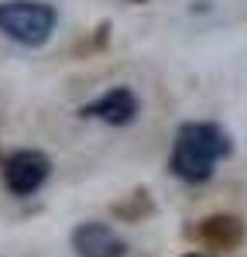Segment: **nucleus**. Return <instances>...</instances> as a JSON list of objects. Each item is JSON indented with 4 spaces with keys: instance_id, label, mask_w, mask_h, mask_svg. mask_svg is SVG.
I'll return each instance as SVG.
<instances>
[{
    "instance_id": "1",
    "label": "nucleus",
    "mask_w": 247,
    "mask_h": 257,
    "mask_svg": "<svg viewBox=\"0 0 247 257\" xmlns=\"http://www.w3.org/2000/svg\"><path fill=\"white\" fill-rule=\"evenodd\" d=\"M230 155V134L220 123H182L172 148V172L182 182H206L213 165Z\"/></svg>"
},
{
    "instance_id": "2",
    "label": "nucleus",
    "mask_w": 247,
    "mask_h": 257,
    "mask_svg": "<svg viewBox=\"0 0 247 257\" xmlns=\"http://www.w3.org/2000/svg\"><path fill=\"white\" fill-rule=\"evenodd\" d=\"M55 7L45 0H4L0 4V31L18 45L38 48L55 31Z\"/></svg>"
},
{
    "instance_id": "3",
    "label": "nucleus",
    "mask_w": 247,
    "mask_h": 257,
    "mask_svg": "<svg viewBox=\"0 0 247 257\" xmlns=\"http://www.w3.org/2000/svg\"><path fill=\"white\" fill-rule=\"evenodd\" d=\"M48 172H52V161L45 158L41 151H31V148L14 151L11 158L4 161V182H7V189L14 196L38 192L41 185H45V178H48Z\"/></svg>"
},
{
    "instance_id": "4",
    "label": "nucleus",
    "mask_w": 247,
    "mask_h": 257,
    "mask_svg": "<svg viewBox=\"0 0 247 257\" xmlns=\"http://www.w3.org/2000/svg\"><path fill=\"white\" fill-rule=\"evenodd\" d=\"M72 250L79 257H124L127 243H124L120 233H113L106 223H79L72 230Z\"/></svg>"
},
{
    "instance_id": "5",
    "label": "nucleus",
    "mask_w": 247,
    "mask_h": 257,
    "mask_svg": "<svg viewBox=\"0 0 247 257\" xmlns=\"http://www.w3.org/2000/svg\"><path fill=\"white\" fill-rule=\"evenodd\" d=\"M82 117H96L103 123H131L134 113H138V96L127 89V86H113V89H106L100 99H93V103H86L79 110Z\"/></svg>"
},
{
    "instance_id": "6",
    "label": "nucleus",
    "mask_w": 247,
    "mask_h": 257,
    "mask_svg": "<svg viewBox=\"0 0 247 257\" xmlns=\"http://www.w3.org/2000/svg\"><path fill=\"white\" fill-rule=\"evenodd\" d=\"M199 237L216 247V250H233L240 240H244V219L233 216V213H216V216H206L199 226Z\"/></svg>"
},
{
    "instance_id": "7",
    "label": "nucleus",
    "mask_w": 247,
    "mask_h": 257,
    "mask_svg": "<svg viewBox=\"0 0 247 257\" xmlns=\"http://www.w3.org/2000/svg\"><path fill=\"white\" fill-rule=\"evenodd\" d=\"M185 257H199V254H185Z\"/></svg>"
}]
</instances>
